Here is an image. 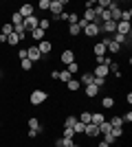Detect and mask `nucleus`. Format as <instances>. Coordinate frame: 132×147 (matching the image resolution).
Instances as JSON below:
<instances>
[{"label": "nucleus", "instance_id": "nucleus-1", "mask_svg": "<svg viewBox=\"0 0 132 147\" xmlns=\"http://www.w3.org/2000/svg\"><path fill=\"white\" fill-rule=\"evenodd\" d=\"M46 97H49V94H46L44 90H33L31 97H29V101H31V105H40V103L46 101Z\"/></svg>", "mask_w": 132, "mask_h": 147}, {"label": "nucleus", "instance_id": "nucleus-2", "mask_svg": "<svg viewBox=\"0 0 132 147\" xmlns=\"http://www.w3.org/2000/svg\"><path fill=\"white\" fill-rule=\"evenodd\" d=\"M22 26H24V31H29V33H31V31H35V29L40 26V18H38V16H31V18H24Z\"/></svg>", "mask_w": 132, "mask_h": 147}, {"label": "nucleus", "instance_id": "nucleus-3", "mask_svg": "<svg viewBox=\"0 0 132 147\" xmlns=\"http://www.w3.org/2000/svg\"><path fill=\"white\" fill-rule=\"evenodd\" d=\"M64 5H68V0H51V7H49V9L53 11V16L57 18V16L64 11Z\"/></svg>", "mask_w": 132, "mask_h": 147}, {"label": "nucleus", "instance_id": "nucleus-4", "mask_svg": "<svg viewBox=\"0 0 132 147\" xmlns=\"http://www.w3.org/2000/svg\"><path fill=\"white\" fill-rule=\"evenodd\" d=\"M82 33H84L86 37H97V35L101 33V31H99V24H95V22H88V24L84 26V31H82Z\"/></svg>", "mask_w": 132, "mask_h": 147}, {"label": "nucleus", "instance_id": "nucleus-5", "mask_svg": "<svg viewBox=\"0 0 132 147\" xmlns=\"http://www.w3.org/2000/svg\"><path fill=\"white\" fill-rule=\"evenodd\" d=\"M99 31H101V33H108V35H114V33H117V22H112V20L101 22V24H99Z\"/></svg>", "mask_w": 132, "mask_h": 147}, {"label": "nucleus", "instance_id": "nucleus-6", "mask_svg": "<svg viewBox=\"0 0 132 147\" xmlns=\"http://www.w3.org/2000/svg\"><path fill=\"white\" fill-rule=\"evenodd\" d=\"M84 134H86L88 138H97V136H101L99 134V127H97L95 123H88L86 127H84Z\"/></svg>", "mask_w": 132, "mask_h": 147}, {"label": "nucleus", "instance_id": "nucleus-7", "mask_svg": "<svg viewBox=\"0 0 132 147\" xmlns=\"http://www.w3.org/2000/svg\"><path fill=\"white\" fill-rule=\"evenodd\" d=\"M60 61H62V64H66V66H68V64H73V61H75V51L66 49L62 55H60Z\"/></svg>", "mask_w": 132, "mask_h": 147}, {"label": "nucleus", "instance_id": "nucleus-8", "mask_svg": "<svg viewBox=\"0 0 132 147\" xmlns=\"http://www.w3.org/2000/svg\"><path fill=\"white\" fill-rule=\"evenodd\" d=\"M51 77H53V79H60V81H64V84L73 79V75H70L68 70H55V73L51 75Z\"/></svg>", "mask_w": 132, "mask_h": 147}, {"label": "nucleus", "instance_id": "nucleus-9", "mask_svg": "<svg viewBox=\"0 0 132 147\" xmlns=\"http://www.w3.org/2000/svg\"><path fill=\"white\" fill-rule=\"evenodd\" d=\"M40 51H38V46H29V49H26V59H31L33 64H35V61H40Z\"/></svg>", "mask_w": 132, "mask_h": 147}, {"label": "nucleus", "instance_id": "nucleus-10", "mask_svg": "<svg viewBox=\"0 0 132 147\" xmlns=\"http://www.w3.org/2000/svg\"><path fill=\"white\" fill-rule=\"evenodd\" d=\"M35 46H38L40 55H49L51 51H53V44H51V42H46V40H42V42H38V44H35Z\"/></svg>", "mask_w": 132, "mask_h": 147}, {"label": "nucleus", "instance_id": "nucleus-11", "mask_svg": "<svg viewBox=\"0 0 132 147\" xmlns=\"http://www.w3.org/2000/svg\"><path fill=\"white\" fill-rule=\"evenodd\" d=\"M130 31H132L130 22H117V33H119V35H126V37H130Z\"/></svg>", "mask_w": 132, "mask_h": 147}, {"label": "nucleus", "instance_id": "nucleus-12", "mask_svg": "<svg viewBox=\"0 0 132 147\" xmlns=\"http://www.w3.org/2000/svg\"><path fill=\"white\" fill-rule=\"evenodd\" d=\"M18 13L22 16V18H31V16H35V7L33 5H22Z\"/></svg>", "mask_w": 132, "mask_h": 147}, {"label": "nucleus", "instance_id": "nucleus-13", "mask_svg": "<svg viewBox=\"0 0 132 147\" xmlns=\"http://www.w3.org/2000/svg\"><path fill=\"white\" fill-rule=\"evenodd\" d=\"M93 53H95V57H104L108 53V51H106V44H104V42H95L93 44Z\"/></svg>", "mask_w": 132, "mask_h": 147}, {"label": "nucleus", "instance_id": "nucleus-14", "mask_svg": "<svg viewBox=\"0 0 132 147\" xmlns=\"http://www.w3.org/2000/svg\"><path fill=\"white\" fill-rule=\"evenodd\" d=\"M95 77H101V79H106L108 75H110V70H108V66H101V64H97V66H95Z\"/></svg>", "mask_w": 132, "mask_h": 147}, {"label": "nucleus", "instance_id": "nucleus-15", "mask_svg": "<svg viewBox=\"0 0 132 147\" xmlns=\"http://www.w3.org/2000/svg\"><path fill=\"white\" fill-rule=\"evenodd\" d=\"M90 119H93V112H90V110H84V112H79L77 121L84 123V125H88V123H90Z\"/></svg>", "mask_w": 132, "mask_h": 147}, {"label": "nucleus", "instance_id": "nucleus-16", "mask_svg": "<svg viewBox=\"0 0 132 147\" xmlns=\"http://www.w3.org/2000/svg\"><path fill=\"white\" fill-rule=\"evenodd\" d=\"M106 121V117H104V112H93V119H90V123H95L97 127H99L101 123Z\"/></svg>", "mask_w": 132, "mask_h": 147}, {"label": "nucleus", "instance_id": "nucleus-17", "mask_svg": "<svg viewBox=\"0 0 132 147\" xmlns=\"http://www.w3.org/2000/svg\"><path fill=\"white\" fill-rule=\"evenodd\" d=\"M97 94H99V88L95 86V84H90V86H86V97H88V99H95V97H97Z\"/></svg>", "mask_w": 132, "mask_h": 147}, {"label": "nucleus", "instance_id": "nucleus-18", "mask_svg": "<svg viewBox=\"0 0 132 147\" xmlns=\"http://www.w3.org/2000/svg\"><path fill=\"white\" fill-rule=\"evenodd\" d=\"M93 79H95V77H93V73H84V75H82V77H79L77 81H79V84H84V86H90V84H93Z\"/></svg>", "mask_w": 132, "mask_h": 147}, {"label": "nucleus", "instance_id": "nucleus-19", "mask_svg": "<svg viewBox=\"0 0 132 147\" xmlns=\"http://www.w3.org/2000/svg\"><path fill=\"white\" fill-rule=\"evenodd\" d=\"M44 35H46V31H42L40 26H38L35 31H31V37L35 40V42H42V40H44Z\"/></svg>", "mask_w": 132, "mask_h": 147}, {"label": "nucleus", "instance_id": "nucleus-20", "mask_svg": "<svg viewBox=\"0 0 132 147\" xmlns=\"http://www.w3.org/2000/svg\"><path fill=\"white\" fill-rule=\"evenodd\" d=\"M20 42H22V40H20V37L16 35V33H11V35H7V44H9V46H18Z\"/></svg>", "mask_w": 132, "mask_h": 147}, {"label": "nucleus", "instance_id": "nucleus-21", "mask_svg": "<svg viewBox=\"0 0 132 147\" xmlns=\"http://www.w3.org/2000/svg\"><path fill=\"white\" fill-rule=\"evenodd\" d=\"M130 20H132V9L128 7V9L121 11V20H119V22H130Z\"/></svg>", "mask_w": 132, "mask_h": 147}, {"label": "nucleus", "instance_id": "nucleus-22", "mask_svg": "<svg viewBox=\"0 0 132 147\" xmlns=\"http://www.w3.org/2000/svg\"><path fill=\"white\" fill-rule=\"evenodd\" d=\"M79 86H82V84H79L77 79H70V81H66V88H68L70 92H77V90H79Z\"/></svg>", "mask_w": 132, "mask_h": 147}, {"label": "nucleus", "instance_id": "nucleus-23", "mask_svg": "<svg viewBox=\"0 0 132 147\" xmlns=\"http://www.w3.org/2000/svg\"><path fill=\"white\" fill-rule=\"evenodd\" d=\"M110 40H112V42H117L119 46H121V44H128V37H126V35H119V33L110 35Z\"/></svg>", "mask_w": 132, "mask_h": 147}, {"label": "nucleus", "instance_id": "nucleus-24", "mask_svg": "<svg viewBox=\"0 0 132 147\" xmlns=\"http://www.w3.org/2000/svg\"><path fill=\"white\" fill-rule=\"evenodd\" d=\"M101 105H104L106 110H110V108H114V99L112 97H104L101 99Z\"/></svg>", "mask_w": 132, "mask_h": 147}, {"label": "nucleus", "instance_id": "nucleus-25", "mask_svg": "<svg viewBox=\"0 0 132 147\" xmlns=\"http://www.w3.org/2000/svg\"><path fill=\"white\" fill-rule=\"evenodd\" d=\"M68 33L73 37H77L79 33H82V26H79V24H68Z\"/></svg>", "mask_w": 132, "mask_h": 147}, {"label": "nucleus", "instance_id": "nucleus-26", "mask_svg": "<svg viewBox=\"0 0 132 147\" xmlns=\"http://www.w3.org/2000/svg\"><path fill=\"white\" fill-rule=\"evenodd\" d=\"M22 22H24V18H22V16L16 11V13L11 16V24H13V26H18V24H22Z\"/></svg>", "mask_w": 132, "mask_h": 147}, {"label": "nucleus", "instance_id": "nucleus-27", "mask_svg": "<svg viewBox=\"0 0 132 147\" xmlns=\"http://www.w3.org/2000/svg\"><path fill=\"white\" fill-rule=\"evenodd\" d=\"M75 123H77V119L70 114V117H66L64 119V127H75Z\"/></svg>", "mask_w": 132, "mask_h": 147}, {"label": "nucleus", "instance_id": "nucleus-28", "mask_svg": "<svg viewBox=\"0 0 132 147\" xmlns=\"http://www.w3.org/2000/svg\"><path fill=\"white\" fill-rule=\"evenodd\" d=\"M108 123H110L112 127H123V121H121V117H112Z\"/></svg>", "mask_w": 132, "mask_h": 147}, {"label": "nucleus", "instance_id": "nucleus-29", "mask_svg": "<svg viewBox=\"0 0 132 147\" xmlns=\"http://www.w3.org/2000/svg\"><path fill=\"white\" fill-rule=\"evenodd\" d=\"M29 129H40V119H35V117L29 119Z\"/></svg>", "mask_w": 132, "mask_h": 147}, {"label": "nucleus", "instance_id": "nucleus-30", "mask_svg": "<svg viewBox=\"0 0 132 147\" xmlns=\"http://www.w3.org/2000/svg\"><path fill=\"white\" fill-rule=\"evenodd\" d=\"M20 66H22V70H31V68H33V61L31 59H20Z\"/></svg>", "mask_w": 132, "mask_h": 147}, {"label": "nucleus", "instance_id": "nucleus-31", "mask_svg": "<svg viewBox=\"0 0 132 147\" xmlns=\"http://www.w3.org/2000/svg\"><path fill=\"white\" fill-rule=\"evenodd\" d=\"M62 138H75V132H73V127H64Z\"/></svg>", "mask_w": 132, "mask_h": 147}, {"label": "nucleus", "instance_id": "nucleus-32", "mask_svg": "<svg viewBox=\"0 0 132 147\" xmlns=\"http://www.w3.org/2000/svg\"><path fill=\"white\" fill-rule=\"evenodd\" d=\"M49 7H51V0H40V5L35 7V9H40V11H46Z\"/></svg>", "mask_w": 132, "mask_h": 147}, {"label": "nucleus", "instance_id": "nucleus-33", "mask_svg": "<svg viewBox=\"0 0 132 147\" xmlns=\"http://www.w3.org/2000/svg\"><path fill=\"white\" fill-rule=\"evenodd\" d=\"M66 70H68L70 75H75L77 70H79V64H77V61H73V64H68V66H66Z\"/></svg>", "mask_w": 132, "mask_h": 147}, {"label": "nucleus", "instance_id": "nucleus-34", "mask_svg": "<svg viewBox=\"0 0 132 147\" xmlns=\"http://www.w3.org/2000/svg\"><path fill=\"white\" fill-rule=\"evenodd\" d=\"M93 77H95V75H93ZM93 84H95V86H97V88L101 90V88L106 86V79H101V77H95V79H93Z\"/></svg>", "mask_w": 132, "mask_h": 147}, {"label": "nucleus", "instance_id": "nucleus-35", "mask_svg": "<svg viewBox=\"0 0 132 147\" xmlns=\"http://www.w3.org/2000/svg\"><path fill=\"white\" fill-rule=\"evenodd\" d=\"M84 127H86V125L77 121V123H75V127H73V132H75V134H84Z\"/></svg>", "mask_w": 132, "mask_h": 147}, {"label": "nucleus", "instance_id": "nucleus-36", "mask_svg": "<svg viewBox=\"0 0 132 147\" xmlns=\"http://www.w3.org/2000/svg\"><path fill=\"white\" fill-rule=\"evenodd\" d=\"M13 33V24H2V35H11Z\"/></svg>", "mask_w": 132, "mask_h": 147}, {"label": "nucleus", "instance_id": "nucleus-37", "mask_svg": "<svg viewBox=\"0 0 132 147\" xmlns=\"http://www.w3.org/2000/svg\"><path fill=\"white\" fill-rule=\"evenodd\" d=\"M101 141H106L108 145H112V143H117V138H114L112 134H104V138H101Z\"/></svg>", "mask_w": 132, "mask_h": 147}, {"label": "nucleus", "instance_id": "nucleus-38", "mask_svg": "<svg viewBox=\"0 0 132 147\" xmlns=\"http://www.w3.org/2000/svg\"><path fill=\"white\" fill-rule=\"evenodd\" d=\"M49 26H51V20H40V29L42 31H46Z\"/></svg>", "mask_w": 132, "mask_h": 147}, {"label": "nucleus", "instance_id": "nucleus-39", "mask_svg": "<svg viewBox=\"0 0 132 147\" xmlns=\"http://www.w3.org/2000/svg\"><path fill=\"white\" fill-rule=\"evenodd\" d=\"M121 121H123V123H130L132 121V112H126V114L121 117Z\"/></svg>", "mask_w": 132, "mask_h": 147}, {"label": "nucleus", "instance_id": "nucleus-40", "mask_svg": "<svg viewBox=\"0 0 132 147\" xmlns=\"http://www.w3.org/2000/svg\"><path fill=\"white\" fill-rule=\"evenodd\" d=\"M18 57H20V59H26V49H24V46L18 51Z\"/></svg>", "mask_w": 132, "mask_h": 147}, {"label": "nucleus", "instance_id": "nucleus-41", "mask_svg": "<svg viewBox=\"0 0 132 147\" xmlns=\"http://www.w3.org/2000/svg\"><path fill=\"white\" fill-rule=\"evenodd\" d=\"M57 18H60V20H64V22H66V20H68V13H66V11H62V13H60V16H57Z\"/></svg>", "mask_w": 132, "mask_h": 147}, {"label": "nucleus", "instance_id": "nucleus-42", "mask_svg": "<svg viewBox=\"0 0 132 147\" xmlns=\"http://www.w3.org/2000/svg\"><path fill=\"white\" fill-rule=\"evenodd\" d=\"M0 44H7V35H2V33H0Z\"/></svg>", "mask_w": 132, "mask_h": 147}, {"label": "nucleus", "instance_id": "nucleus-43", "mask_svg": "<svg viewBox=\"0 0 132 147\" xmlns=\"http://www.w3.org/2000/svg\"><path fill=\"white\" fill-rule=\"evenodd\" d=\"M97 147H110V145H108L106 141H101V143H99V145H97Z\"/></svg>", "mask_w": 132, "mask_h": 147}, {"label": "nucleus", "instance_id": "nucleus-44", "mask_svg": "<svg viewBox=\"0 0 132 147\" xmlns=\"http://www.w3.org/2000/svg\"><path fill=\"white\" fill-rule=\"evenodd\" d=\"M73 147H82V145H77V143H75V145H73Z\"/></svg>", "mask_w": 132, "mask_h": 147}, {"label": "nucleus", "instance_id": "nucleus-45", "mask_svg": "<svg viewBox=\"0 0 132 147\" xmlns=\"http://www.w3.org/2000/svg\"><path fill=\"white\" fill-rule=\"evenodd\" d=\"M0 129H2V121H0Z\"/></svg>", "mask_w": 132, "mask_h": 147}]
</instances>
